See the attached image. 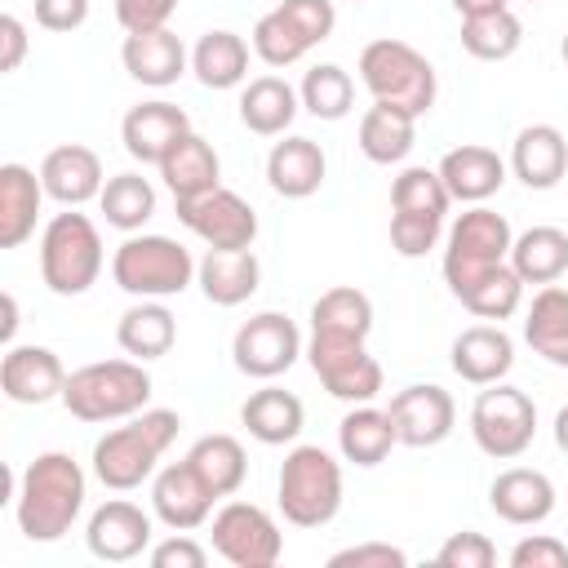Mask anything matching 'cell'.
Wrapping results in <instances>:
<instances>
[{
  "label": "cell",
  "instance_id": "cell-1",
  "mask_svg": "<svg viewBox=\"0 0 568 568\" xmlns=\"http://www.w3.org/2000/svg\"><path fill=\"white\" fill-rule=\"evenodd\" d=\"M18 528L31 541H58L84 510V470L71 453H40L13 493Z\"/></svg>",
  "mask_w": 568,
  "mask_h": 568
},
{
  "label": "cell",
  "instance_id": "cell-2",
  "mask_svg": "<svg viewBox=\"0 0 568 568\" xmlns=\"http://www.w3.org/2000/svg\"><path fill=\"white\" fill-rule=\"evenodd\" d=\"M178 430H182V417L173 408H142L124 426L106 430L93 444V475H98V484L111 488V493H129L142 479H151L155 462L169 453Z\"/></svg>",
  "mask_w": 568,
  "mask_h": 568
},
{
  "label": "cell",
  "instance_id": "cell-3",
  "mask_svg": "<svg viewBox=\"0 0 568 568\" xmlns=\"http://www.w3.org/2000/svg\"><path fill=\"white\" fill-rule=\"evenodd\" d=\"M151 399V373L142 359H98L67 373L62 404L80 422H124Z\"/></svg>",
  "mask_w": 568,
  "mask_h": 568
},
{
  "label": "cell",
  "instance_id": "cell-4",
  "mask_svg": "<svg viewBox=\"0 0 568 568\" xmlns=\"http://www.w3.org/2000/svg\"><path fill=\"white\" fill-rule=\"evenodd\" d=\"M359 80L364 89L373 93V102H386V106H399L408 115H426L435 106V67L426 62V53H417L408 40H368L364 53H359Z\"/></svg>",
  "mask_w": 568,
  "mask_h": 568
},
{
  "label": "cell",
  "instance_id": "cell-5",
  "mask_svg": "<svg viewBox=\"0 0 568 568\" xmlns=\"http://www.w3.org/2000/svg\"><path fill=\"white\" fill-rule=\"evenodd\" d=\"M40 275L58 297H80L98 284V275H102V235L84 213L67 209V213L49 217V226L40 235Z\"/></svg>",
  "mask_w": 568,
  "mask_h": 568
},
{
  "label": "cell",
  "instance_id": "cell-6",
  "mask_svg": "<svg viewBox=\"0 0 568 568\" xmlns=\"http://www.w3.org/2000/svg\"><path fill=\"white\" fill-rule=\"evenodd\" d=\"M280 510L293 528H324L342 510V466L320 444H297L280 466Z\"/></svg>",
  "mask_w": 568,
  "mask_h": 568
},
{
  "label": "cell",
  "instance_id": "cell-7",
  "mask_svg": "<svg viewBox=\"0 0 568 568\" xmlns=\"http://www.w3.org/2000/svg\"><path fill=\"white\" fill-rule=\"evenodd\" d=\"M510 244H515V231L501 213H493L484 204L466 209L448 226V248H444V280L453 288V297H462L475 280H484L501 262H510Z\"/></svg>",
  "mask_w": 568,
  "mask_h": 568
},
{
  "label": "cell",
  "instance_id": "cell-8",
  "mask_svg": "<svg viewBox=\"0 0 568 568\" xmlns=\"http://www.w3.org/2000/svg\"><path fill=\"white\" fill-rule=\"evenodd\" d=\"M195 257L169 235H129L111 257V280L133 297H173L191 288Z\"/></svg>",
  "mask_w": 568,
  "mask_h": 568
},
{
  "label": "cell",
  "instance_id": "cell-9",
  "mask_svg": "<svg viewBox=\"0 0 568 568\" xmlns=\"http://www.w3.org/2000/svg\"><path fill=\"white\" fill-rule=\"evenodd\" d=\"M470 435H475L479 453H488L497 462H510V457L528 453V444L537 435V404L519 386L493 382L470 404Z\"/></svg>",
  "mask_w": 568,
  "mask_h": 568
},
{
  "label": "cell",
  "instance_id": "cell-10",
  "mask_svg": "<svg viewBox=\"0 0 568 568\" xmlns=\"http://www.w3.org/2000/svg\"><path fill=\"white\" fill-rule=\"evenodd\" d=\"M306 359H311L315 377L324 382V390L333 399L368 404L382 390V364L368 355L364 337H324V333H311Z\"/></svg>",
  "mask_w": 568,
  "mask_h": 568
},
{
  "label": "cell",
  "instance_id": "cell-11",
  "mask_svg": "<svg viewBox=\"0 0 568 568\" xmlns=\"http://www.w3.org/2000/svg\"><path fill=\"white\" fill-rule=\"evenodd\" d=\"M231 355H235V368L244 377H257V382H271L280 373H288L302 355V333L288 315L280 311H257L248 315L235 337H231Z\"/></svg>",
  "mask_w": 568,
  "mask_h": 568
},
{
  "label": "cell",
  "instance_id": "cell-12",
  "mask_svg": "<svg viewBox=\"0 0 568 568\" xmlns=\"http://www.w3.org/2000/svg\"><path fill=\"white\" fill-rule=\"evenodd\" d=\"M213 550L235 568H271L284 555L280 524L253 501H226L213 515Z\"/></svg>",
  "mask_w": 568,
  "mask_h": 568
},
{
  "label": "cell",
  "instance_id": "cell-13",
  "mask_svg": "<svg viewBox=\"0 0 568 568\" xmlns=\"http://www.w3.org/2000/svg\"><path fill=\"white\" fill-rule=\"evenodd\" d=\"M178 222L200 235L209 248H253L257 240V213L244 195L226 191V186H213L204 195H191V200H178Z\"/></svg>",
  "mask_w": 568,
  "mask_h": 568
},
{
  "label": "cell",
  "instance_id": "cell-14",
  "mask_svg": "<svg viewBox=\"0 0 568 568\" xmlns=\"http://www.w3.org/2000/svg\"><path fill=\"white\" fill-rule=\"evenodd\" d=\"M390 422H395V435L399 444L408 448H435L453 435V422H457V404L444 386L435 382H417V386H404L390 395Z\"/></svg>",
  "mask_w": 568,
  "mask_h": 568
},
{
  "label": "cell",
  "instance_id": "cell-15",
  "mask_svg": "<svg viewBox=\"0 0 568 568\" xmlns=\"http://www.w3.org/2000/svg\"><path fill=\"white\" fill-rule=\"evenodd\" d=\"M213 501H217V497L204 488V479L191 470L186 457L173 462V466H164V470L151 479V510H155V519L169 524L173 532L200 528V524L209 519Z\"/></svg>",
  "mask_w": 568,
  "mask_h": 568
},
{
  "label": "cell",
  "instance_id": "cell-16",
  "mask_svg": "<svg viewBox=\"0 0 568 568\" xmlns=\"http://www.w3.org/2000/svg\"><path fill=\"white\" fill-rule=\"evenodd\" d=\"M89 550L106 564H129L151 546V515L133 501H102L89 515V532H84Z\"/></svg>",
  "mask_w": 568,
  "mask_h": 568
},
{
  "label": "cell",
  "instance_id": "cell-17",
  "mask_svg": "<svg viewBox=\"0 0 568 568\" xmlns=\"http://www.w3.org/2000/svg\"><path fill=\"white\" fill-rule=\"evenodd\" d=\"M67 368L49 346H9L0 359V390L13 404H49L62 399Z\"/></svg>",
  "mask_w": 568,
  "mask_h": 568
},
{
  "label": "cell",
  "instance_id": "cell-18",
  "mask_svg": "<svg viewBox=\"0 0 568 568\" xmlns=\"http://www.w3.org/2000/svg\"><path fill=\"white\" fill-rule=\"evenodd\" d=\"M186 133H191L186 111H182L178 102H164V98L138 102V106L124 115V124H120L124 151H129L133 160H142V164H160V160L178 146V138H186Z\"/></svg>",
  "mask_w": 568,
  "mask_h": 568
},
{
  "label": "cell",
  "instance_id": "cell-19",
  "mask_svg": "<svg viewBox=\"0 0 568 568\" xmlns=\"http://www.w3.org/2000/svg\"><path fill=\"white\" fill-rule=\"evenodd\" d=\"M40 182H44V195H53L58 204L67 209H80L89 200L102 195L106 178H102V160L98 151L80 146V142H67V146H53L40 164Z\"/></svg>",
  "mask_w": 568,
  "mask_h": 568
},
{
  "label": "cell",
  "instance_id": "cell-20",
  "mask_svg": "<svg viewBox=\"0 0 568 568\" xmlns=\"http://www.w3.org/2000/svg\"><path fill=\"white\" fill-rule=\"evenodd\" d=\"M515 368V342L501 324H470L453 337V373L470 386H493Z\"/></svg>",
  "mask_w": 568,
  "mask_h": 568
},
{
  "label": "cell",
  "instance_id": "cell-21",
  "mask_svg": "<svg viewBox=\"0 0 568 568\" xmlns=\"http://www.w3.org/2000/svg\"><path fill=\"white\" fill-rule=\"evenodd\" d=\"M510 173L528 191H550L568 173V138L555 124H528L515 133L510 146Z\"/></svg>",
  "mask_w": 568,
  "mask_h": 568
},
{
  "label": "cell",
  "instance_id": "cell-22",
  "mask_svg": "<svg viewBox=\"0 0 568 568\" xmlns=\"http://www.w3.org/2000/svg\"><path fill=\"white\" fill-rule=\"evenodd\" d=\"M439 178H444V186H448L453 200H462V204H484L488 195L501 191V182H506V160H501L493 146L462 142V146H453V151L439 160Z\"/></svg>",
  "mask_w": 568,
  "mask_h": 568
},
{
  "label": "cell",
  "instance_id": "cell-23",
  "mask_svg": "<svg viewBox=\"0 0 568 568\" xmlns=\"http://www.w3.org/2000/svg\"><path fill=\"white\" fill-rule=\"evenodd\" d=\"M195 284L213 306H240L262 284V262L253 248H209L195 266Z\"/></svg>",
  "mask_w": 568,
  "mask_h": 568
},
{
  "label": "cell",
  "instance_id": "cell-24",
  "mask_svg": "<svg viewBox=\"0 0 568 568\" xmlns=\"http://www.w3.org/2000/svg\"><path fill=\"white\" fill-rule=\"evenodd\" d=\"M120 62L124 71L138 80V84H151V89H169L178 84V75L186 71V44L160 27V31H138V36H124V49H120Z\"/></svg>",
  "mask_w": 568,
  "mask_h": 568
},
{
  "label": "cell",
  "instance_id": "cell-25",
  "mask_svg": "<svg viewBox=\"0 0 568 568\" xmlns=\"http://www.w3.org/2000/svg\"><path fill=\"white\" fill-rule=\"evenodd\" d=\"M488 501H493V510L506 524L528 528V524L550 519V510H555V484L541 470H532V466H510V470H501L493 479Z\"/></svg>",
  "mask_w": 568,
  "mask_h": 568
},
{
  "label": "cell",
  "instance_id": "cell-26",
  "mask_svg": "<svg viewBox=\"0 0 568 568\" xmlns=\"http://www.w3.org/2000/svg\"><path fill=\"white\" fill-rule=\"evenodd\" d=\"M324 173H328V160H324L320 142H311V138H284L266 155V182L284 200L315 195L324 186Z\"/></svg>",
  "mask_w": 568,
  "mask_h": 568
},
{
  "label": "cell",
  "instance_id": "cell-27",
  "mask_svg": "<svg viewBox=\"0 0 568 568\" xmlns=\"http://www.w3.org/2000/svg\"><path fill=\"white\" fill-rule=\"evenodd\" d=\"M40 200L44 182L27 164H0V248L27 244L40 217Z\"/></svg>",
  "mask_w": 568,
  "mask_h": 568
},
{
  "label": "cell",
  "instance_id": "cell-28",
  "mask_svg": "<svg viewBox=\"0 0 568 568\" xmlns=\"http://www.w3.org/2000/svg\"><path fill=\"white\" fill-rule=\"evenodd\" d=\"M115 342H120L124 355H133V359H142V364H146V359H160V355H169L173 342H178V320H173V311H169L160 297H142V302H133V306L120 315Z\"/></svg>",
  "mask_w": 568,
  "mask_h": 568
},
{
  "label": "cell",
  "instance_id": "cell-29",
  "mask_svg": "<svg viewBox=\"0 0 568 568\" xmlns=\"http://www.w3.org/2000/svg\"><path fill=\"white\" fill-rule=\"evenodd\" d=\"M297 106H302L297 89L288 80H280V75H257L240 93V120L257 138H280L297 120Z\"/></svg>",
  "mask_w": 568,
  "mask_h": 568
},
{
  "label": "cell",
  "instance_id": "cell-30",
  "mask_svg": "<svg viewBox=\"0 0 568 568\" xmlns=\"http://www.w3.org/2000/svg\"><path fill=\"white\" fill-rule=\"evenodd\" d=\"M240 422L248 426V435L257 444H293L302 435V422H306V408L293 390L284 386H262L244 399L240 408Z\"/></svg>",
  "mask_w": 568,
  "mask_h": 568
},
{
  "label": "cell",
  "instance_id": "cell-31",
  "mask_svg": "<svg viewBox=\"0 0 568 568\" xmlns=\"http://www.w3.org/2000/svg\"><path fill=\"white\" fill-rule=\"evenodd\" d=\"M155 169H160L164 186L173 191V200H191V195H204V191L222 186V182H217L222 160H217V151H213L200 133L178 138V146H173Z\"/></svg>",
  "mask_w": 568,
  "mask_h": 568
},
{
  "label": "cell",
  "instance_id": "cell-32",
  "mask_svg": "<svg viewBox=\"0 0 568 568\" xmlns=\"http://www.w3.org/2000/svg\"><path fill=\"white\" fill-rule=\"evenodd\" d=\"M524 337L546 364L568 368V288H559V284L537 288V297L524 315Z\"/></svg>",
  "mask_w": 568,
  "mask_h": 568
},
{
  "label": "cell",
  "instance_id": "cell-33",
  "mask_svg": "<svg viewBox=\"0 0 568 568\" xmlns=\"http://www.w3.org/2000/svg\"><path fill=\"white\" fill-rule=\"evenodd\" d=\"M395 444H399V435H395L390 413H386V408H373V404H355V408L342 417V426H337V448H342V457L355 462V466H377V462H386V453H390Z\"/></svg>",
  "mask_w": 568,
  "mask_h": 568
},
{
  "label": "cell",
  "instance_id": "cell-34",
  "mask_svg": "<svg viewBox=\"0 0 568 568\" xmlns=\"http://www.w3.org/2000/svg\"><path fill=\"white\" fill-rule=\"evenodd\" d=\"M191 71L204 89H235L248 75V44L235 31H204L191 49Z\"/></svg>",
  "mask_w": 568,
  "mask_h": 568
},
{
  "label": "cell",
  "instance_id": "cell-35",
  "mask_svg": "<svg viewBox=\"0 0 568 568\" xmlns=\"http://www.w3.org/2000/svg\"><path fill=\"white\" fill-rule=\"evenodd\" d=\"M417 142V115L399 111V106H386V102H373L359 120V151L373 160V164H399Z\"/></svg>",
  "mask_w": 568,
  "mask_h": 568
},
{
  "label": "cell",
  "instance_id": "cell-36",
  "mask_svg": "<svg viewBox=\"0 0 568 568\" xmlns=\"http://www.w3.org/2000/svg\"><path fill=\"white\" fill-rule=\"evenodd\" d=\"M186 462H191V470L204 479V488L213 497H231V493L244 488L248 457H244V448H240L235 435H204V439H195L191 453H186Z\"/></svg>",
  "mask_w": 568,
  "mask_h": 568
},
{
  "label": "cell",
  "instance_id": "cell-37",
  "mask_svg": "<svg viewBox=\"0 0 568 568\" xmlns=\"http://www.w3.org/2000/svg\"><path fill=\"white\" fill-rule=\"evenodd\" d=\"M510 266L524 284H555L568 271V231L559 226H528L510 244Z\"/></svg>",
  "mask_w": 568,
  "mask_h": 568
},
{
  "label": "cell",
  "instance_id": "cell-38",
  "mask_svg": "<svg viewBox=\"0 0 568 568\" xmlns=\"http://www.w3.org/2000/svg\"><path fill=\"white\" fill-rule=\"evenodd\" d=\"M311 333H324V337H364L373 333V302L368 293H359L355 284H337L328 293L315 297L311 306Z\"/></svg>",
  "mask_w": 568,
  "mask_h": 568
},
{
  "label": "cell",
  "instance_id": "cell-39",
  "mask_svg": "<svg viewBox=\"0 0 568 568\" xmlns=\"http://www.w3.org/2000/svg\"><path fill=\"white\" fill-rule=\"evenodd\" d=\"M98 204H102L106 226L133 235V231H142L146 217L155 213V186H151L142 173H115V178H106Z\"/></svg>",
  "mask_w": 568,
  "mask_h": 568
},
{
  "label": "cell",
  "instance_id": "cell-40",
  "mask_svg": "<svg viewBox=\"0 0 568 568\" xmlns=\"http://www.w3.org/2000/svg\"><path fill=\"white\" fill-rule=\"evenodd\" d=\"M524 44V22L510 9H493L479 18H462V49L479 62H501Z\"/></svg>",
  "mask_w": 568,
  "mask_h": 568
},
{
  "label": "cell",
  "instance_id": "cell-41",
  "mask_svg": "<svg viewBox=\"0 0 568 568\" xmlns=\"http://www.w3.org/2000/svg\"><path fill=\"white\" fill-rule=\"evenodd\" d=\"M302 106L315 115V120H342L351 115V102H355V80L337 67V62H320L302 75V89H297Z\"/></svg>",
  "mask_w": 568,
  "mask_h": 568
},
{
  "label": "cell",
  "instance_id": "cell-42",
  "mask_svg": "<svg viewBox=\"0 0 568 568\" xmlns=\"http://www.w3.org/2000/svg\"><path fill=\"white\" fill-rule=\"evenodd\" d=\"M470 315H479V320H510L515 311H519V302H524V280H519V271L510 266V262H501L497 271H488L484 280H475L462 297H457Z\"/></svg>",
  "mask_w": 568,
  "mask_h": 568
},
{
  "label": "cell",
  "instance_id": "cell-43",
  "mask_svg": "<svg viewBox=\"0 0 568 568\" xmlns=\"http://www.w3.org/2000/svg\"><path fill=\"white\" fill-rule=\"evenodd\" d=\"M448 204H453V195H448L439 169L413 164V169H404L390 182V209L395 213H435V217H448Z\"/></svg>",
  "mask_w": 568,
  "mask_h": 568
},
{
  "label": "cell",
  "instance_id": "cell-44",
  "mask_svg": "<svg viewBox=\"0 0 568 568\" xmlns=\"http://www.w3.org/2000/svg\"><path fill=\"white\" fill-rule=\"evenodd\" d=\"M311 49H315V44L284 18L280 4H275L271 13H262L257 27H253V53H257L266 67H293V62H302Z\"/></svg>",
  "mask_w": 568,
  "mask_h": 568
},
{
  "label": "cell",
  "instance_id": "cell-45",
  "mask_svg": "<svg viewBox=\"0 0 568 568\" xmlns=\"http://www.w3.org/2000/svg\"><path fill=\"white\" fill-rule=\"evenodd\" d=\"M444 217L435 213H390V248L399 257H426L439 244Z\"/></svg>",
  "mask_w": 568,
  "mask_h": 568
},
{
  "label": "cell",
  "instance_id": "cell-46",
  "mask_svg": "<svg viewBox=\"0 0 568 568\" xmlns=\"http://www.w3.org/2000/svg\"><path fill=\"white\" fill-rule=\"evenodd\" d=\"M439 568H493L497 564V546L484 537V532H453L439 555H435Z\"/></svg>",
  "mask_w": 568,
  "mask_h": 568
},
{
  "label": "cell",
  "instance_id": "cell-47",
  "mask_svg": "<svg viewBox=\"0 0 568 568\" xmlns=\"http://www.w3.org/2000/svg\"><path fill=\"white\" fill-rule=\"evenodd\" d=\"M280 9H284V18H288L311 44L328 40L333 27H337V9H333V0H280Z\"/></svg>",
  "mask_w": 568,
  "mask_h": 568
},
{
  "label": "cell",
  "instance_id": "cell-48",
  "mask_svg": "<svg viewBox=\"0 0 568 568\" xmlns=\"http://www.w3.org/2000/svg\"><path fill=\"white\" fill-rule=\"evenodd\" d=\"M404 564H408V555L390 541H359V546L328 555V568H404Z\"/></svg>",
  "mask_w": 568,
  "mask_h": 568
},
{
  "label": "cell",
  "instance_id": "cell-49",
  "mask_svg": "<svg viewBox=\"0 0 568 568\" xmlns=\"http://www.w3.org/2000/svg\"><path fill=\"white\" fill-rule=\"evenodd\" d=\"M178 0H115V22L124 27V36L138 31H160L173 18Z\"/></svg>",
  "mask_w": 568,
  "mask_h": 568
},
{
  "label": "cell",
  "instance_id": "cell-50",
  "mask_svg": "<svg viewBox=\"0 0 568 568\" xmlns=\"http://www.w3.org/2000/svg\"><path fill=\"white\" fill-rule=\"evenodd\" d=\"M510 564H515V568H568V546H564L559 537L532 532V537H524V541L510 550Z\"/></svg>",
  "mask_w": 568,
  "mask_h": 568
},
{
  "label": "cell",
  "instance_id": "cell-51",
  "mask_svg": "<svg viewBox=\"0 0 568 568\" xmlns=\"http://www.w3.org/2000/svg\"><path fill=\"white\" fill-rule=\"evenodd\" d=\"M209 550L191 537H169L160 546H151V568H204Z\"/></svg>",
  "mask_w": 568,
  "mask_h": 568
},
{
  "label": "cell",
  "instance_id": "cell-52",
  "mask_svg": "<svg viewBox=\"0 0 568 568\" xmlns=\"http://www.w3.org/2000/svg\"><path fill=\"white\" fill-rule=\"evenodd\" d=\"M89 18V0H36V22L44 31H75Z\"/></svg>",
  "mask_w": 568,
  "mask_h": 568
},
{
  "label": "cell",
  "instance_id": "cell-53",
  "mask_svg": "<svg viewBox=\"0 0 568 568\" xmlns=\"http://www.w3.org/2000/svg\"><path fill=\"white\" fill-rule=\"evenodd\" d=\"M0 44H4V53H0V71H18L22 58H27V27H22L13 13L0 18Z\"/></svg>",
  "mask_w": 568,
  "mask_h": 568
},
{
  "label": "cell",
  "instance_id": "cell-54",
  "mask_svg": "<svg viewBox=\"0 0 568 568\" xmlns=\"http://www.w3.org/2000/svg\"><path fill=\"white\" fill-rule=\"evenodd\" d=\"M453 9L462 18H479V13H493V9H510L506 0H453Z\"/></svg>",
  "mask_w": 568,
  "mask_h": 568
},
{
  "label": "cell",
  "instance_id": "cell-55",
  "mask_svg": "<svg viewBox=\"0 0 568 568\" xmlns=\"http://www.w3.org/2000/svg\"><path fill=\"white\" fill-rule=\"evenodd\" d=\"M13 328H18V302H13V293H4V328H0V337L13 342Z\"/></svg>",
  "mask_w": 568,
  "mask_h": 568
},
{
  "label": "cell",
  "instance_id": "cell-56",
  "mask_svg": "<svg viewBox=\"0 0 568 568\" xmlns=\"http://www.w3.org/2000/svg\"><path fill=\"white\" fill-rule=\"evenodd\" d=\"M555 444H559V448L568 453V404H564V408L555 413Z\"/></svg>",
  "mask_w": 568,
  "mask_h": 568
},
{
  "label": "cell",
  "instance_id": "cell-57",
  "mask_svg": "<svg viewBox=\"0 0 568 568\" xmlns=\"http://www.w3.org/2000/svg\"><path fill=\"white\" fill-rule=\"evenodd\" d=\"M559 53H564V62H568V31H564V40H559Z\"/></svg>",
  "mask_w": 568,
  "mask_h": 568
},
{
  "label": "cell",
  "instance_id": "cell-58",
  "mask_svg": "<svg viewBox=\"0 0 568 568\" xmlns=\"http://www.w3.org/2000/svg\"><path fill=\"white\" fill-rule=\"evenodd\" d=\"M528 4H537V0H528Z\"/></svg>",
  "mask_w": 568,
  "mask_h": 568
}]
</instances>
